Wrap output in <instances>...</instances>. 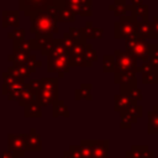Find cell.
I'll return each mask as SVG.
<instances>
[{
    "label": "cell",
    "mask_w": 158,
    "mask_h": 158,
    "mask_svg": "<svg viewBox=\"0 0 158 158\" xmlns=\"http://www.w3.org/2000/svg\"><path fill=\"white\" fill-rule=\"evenodd\" d=\"M31 28L30 32L38 37H52L54 33H58L57 20L53 19L47 11H38L30 17Z\"/></svg>",
    "instance_id": "cell-1"
},
{
    "label": "cell",
    "mask_w": 158,
    "mask_h": 158,
    "mask_svg": "<svg viewBox=\"0 0 158 158\" xmlns=\"http://www.w3.org/2000/svg\"><path fill=\"white\" fill-rule=\"evenodd\" d=\"M37 93V102L42 106L52 105L58 100V78H42Z\"/></svg>",
    "instance_id": "cell-2"
},
{
    "label": "cell",
    "mask_w": 158,
    "mask_h": 158,
    "mask_svg": "<svg viewBox=\"0 0 158 158\" xmlns=\"http://www.w3.org/2000/svg\"><path fill=\"white\" fill-rule=\"evenodd\" d=\"M148 42L141 38L137 33H133L125 38V52H127L135 59H141L142 62H148Z\"/></svg>",
    "instance_id": "cell-3"
},
{
    "label": "cell",
    "mask_w": 158,
    "mask_h": 158,
    "mask_svg": "<svg viewBox=\"0 0 158 158\" xmlns=\"http://www.w3.org/2000/svg\"><path fill=\"white\" fill-rule=\"evenodd\" d=\"M52 5L62 7L64 6V0H19V9L28 17L38 11H46Z\"/></svg>",
    "instance_id": "cell-4"
},
{
    "label": "cell",
    "mask_w": 158,
    "mask_h": 158,
    "mask_svg": "<svg viewBox=\"0 0 158 158\" xmlns=\"http://www.w3.org/2000/svg\"><path fill=\"white\" fill-rule=\"evenodd\" d=\"M114 58H115L114 73H131V74L137 73V67H138L137 59L131 57L127 52L116 49L114 52Z\"/></svg>",
    "instance_id": "cell-5"
},
{
    "label": "cell",
    "mask_w": 158,
    "mask_h": 158,
    "mask_svg": "<svg viewBox=\"0 0 158 158\" xmlns=\"http://www.w3.org/2000/svg\"><path fill=\"white\" fill-rule=\"evenodd\" d=\"M137 25L138 22L136 20H133L131 16H122L120 17L118 21H115L114 23V37L115 38H126L133 33H136V28H137Z\"/></svg>",
    "instance_id": "cell-6"
},
{
    "label": "cell",
    "mask_w": 158,
    "mask_h": 158,
    "mask_svg": "<svg viewBox=\"0 0 158 158\" xmlns=\"http://www.w3.org/2000/svg\"><path fill=\"white\" fill-rule=\"evenodd\" d=\"M9 152L16 154L17 157H23L25 152H27V133L12 135L7 136V149Z\"/></svg>",
    "instance_id": "cell-7"
},
{
    "label": "cell",
    "mask_w": 158,
    "mask_h": 158,
    "mask_svg": "<svg viewBox=\"0 0 158 158\" xmlns=\"http://www.w3.org/2000/svg\"><path fill=\"white\" fill-rule=\"evenodd\" d=\"M80 143L90 148L93 158H109V139H81Z\"/></svg>",
    "instance_id": "cell-8"
},
{
    "label": "cell",
    "mask_w": 158,
    "mask_h": 158,
    "mask_svg": "<svg viewBox=\"0 0 158 158\" xmlns=\"http://www.w3.org/2000/svg\"><path fill=\"white\" fill-rule=\"evenodd\" d=\"M31 54V44L30 41H14V53L12 56V63L14 64H23L27 58Z\"/></svg>",
    "instance_id": "cell-9"
},
{
    "label": "cell",
    "mask_w": 158,
    "mask_h": 158,
    "mask_svg": "<svg viewBox=\"0 0 158 158\" xmlns=\"http://www.w3.org/2000/svg\"><path fill=\"white\" fill-rule=\"evenodd\" d=\"M47 72L48 73H58V79L63 78L65 73L70 72V64H69V59L68 56H62L58 58H52V59H47Z\"/></svg>",
    "instance_id": "cell-10"
},
{
    "label": "cell",
    "mask_w": 158,
    "mask_h": 158,
    "mask_svg": "<svg viewBox=\"0 0 158 158\" xmlns=\"http://www.w3.org/2000/svg\"><path fill=\"white\" fill-rule=\"evenodd\" d=\"M115 74V84L120 85V94L126 95L128 91L137 88V79L136 74L131 73H114Z\"/></svg>",
    "instance_id": "cell-11"
},
{
    "label": "cell",
    "mask_w": 158,
    "mask_h": 158,
    "mask_svg": "<svg viewBox=\"0 0 158 158\" xmlns=\"http://www.w3.org/2000/svg\"><path fill=\"white\" fill-rule=\"evenodd\" d=\"M91 2L93 0H64V6L73 11L75 15L89 17L93 15Z\"/></svg>",
    "instance_id": "cell-12"
},
{
    "label": "cell",
    "mask_w": 158,
    "mask_h": 158,
    "mask_svg": "<svg viewBox=\"0 0 158 158\" xmlns=\"http://www.w3.org/2000/svg\"><path fill=\"white\" fill-rule=\"evenodd\" d=\"M28 41H30V44H31V49H40V52H41L42 56H48V53L51 52V49L58 42V38L35 36V38H31Z\"/></svg>",
    "instance_id": "cell-13"
},
{
    "label": "cell",
    "mask_w": 158,
    "mask_h": 158,
    "mask_svg": "<svg viewBox=\"0 0 158 158\" xmlns=\"http://www.w3.org/2000/svg\"><path fill=\"white\" fill-rule=\"evenodd\" d=\"M114 104H115V111L116 112H122L128 110L132 106H136L137 102L131 99L128 95H123V94H117L114 98Z\"/></svg>",
    "instance_id": "cell-14"
},
{
    "label": "cell",
    "mask_w": 158,
    "mask_h": 158,
    "mask_svg": "<svg viewBox=\"0 0 158 158\" xmlns=\"http://www.w3.org/2000/svg\"><path fill=\"white\" fill-rule=\"evenodd\" d=\"M2 15V27L6 28L9 26L17 28L20 25V16L19 10H4L1 12Z\"/></svg>",
    "instance_id": "cell-15"
},
{
    "label": "cell",
    "mask_w": 158,
    "mask_h": 158,
    "mask_svg": "<svg viewBox=\"0 0 158 158\" xmlns=\"http://www.w3.org/2000/svg\"><path fill=\"white\" fill-rule=\"evenodd\" d=\"M35 101H37V93H36V90L32 89V88L30 86V84L27 83V84H26V88H25L23 91L20 94L17 102H19L20 106L25 107V106H27L28 104L35 102Z\"/></svg>",
    "instance_id": "cell-16"
},
{
    "label": "cell",
    "mask_w": 158,
    "mask_h": 158,
    "mask_svg": "<svg viewBox=\"0 0 158 158\" xmlns=\"http://www.w3.org/2000/svg\"><path fill=\"white\" fill-rule=\"evenodd\" d=\"M42 149V139L36 128H31L27 133V152H38Z\"/></svg>",
    "instance_id": "cell-17"
},
{
    "label": "cell",
    "mask_w": 158,
    "mask_h": 158,
    "mask_svg": "<svg viewBox=\"0 0 158 158\" xmlns=\"http://www.w3.org/2000/svg\"><path fill=\"white\" fill-rule=\"evenodd\" d=\"M130 12H131V17L133 20H136L137 22L141 21H147L148 20V5L146 4H141L137 6H130Z\"/></svg>",
    "instance_id": "cell-18"
},
{
    "label": "cell",
    "mask_w": 158,
    "mask_h": 158,
    "mask_svg": "<svg viewBox=\"0 0 158 158\" xmlns=\"http://www.w3.org/2000/svg\"><path fill=\"white\" fill-rule=\"evenodd\" d=\"M147 116H148L147 132L149 135H158V105H156L152 111H148Z\"/></svg>",
    "instance_id": "cell-19"
},
{
    "label": "cell",
    "mask_w": 158,
    "mask_h": 158,
    "mask_svg": "<svg viewBox=\"0 0 158 158\" xmlns=\"http://www.w3.org/2000/svg\"><path fill=\"white\" fill-rule=\"evenodd\" d=\"M91 88L93 85L90 83H83L80 84V86L74 91V99L77 101L81 100V99H85L88 101L93 100V96H91Z\"/></svg>",
    "instance_id": "cell-20"
},
{
    "label": "cell",
    "mask_w": 158,
    "mask_h": 158,
    "mask_svg": "<svg viewBox=\"0 0 158 158\" xmlns=\"http://www.w3.org/2000/svg\"><path fill=\"white\" fill-rule=\"evenodd\" d=\"M26 88V83L22 81V83H16V84H12L11 86H9L6 89V93L5 95L7 96V100L9 101H12V100H19V96L20 94L23 91V89Z\"/></svg>",
    "instance_id": "cell-21"
},
{
    "label": "cell",
    "mask_w": 158,
    "mask_h": 158,
    "mask_svg": "<svg viewBox=\"0 0 158 158\" xmlns=\"http://www.w3.org/2000/svg\"><path fill=\"white\" fill-rule=\"evenodd\" d=\"M130 6L131 5H127L125 0H115L114 4L109 5V9L114 11V15L116 17H122L126 15L127 11H130Z\"/></svg>",
    "instance_id": "cell-22"
},
{
    "label": "cell",
    "mask_w": 158,
    "mask_h": 158,
    "mask_svg": "<svg viewBox=\"0 0 158 158\" xmlns=\"http://www.w3.org/2000/svg\"><path fill=\"white\" fill-rule=\"evenodd\" d=\"M148 149L149 148L147 144H133L128 151L125 152V158H143Z\"/></svg>",
    "instance_id": "cell-23"
},
{
    "label": "cell",
    "mask_w": 158,
    "mask_h": 158,
    "mask_svg": "<svg viewBox=\"0 0 158 158\" xmlns=\"http://www.w3.org/2000/svg\"><path fill=\"white\" fill-rule=\"evenodd\" d=\"M136 33L143 40L152 38V21L147 20V21L138 22L137 28H136Z\"/></svg>",
    "instance_id": "cell-24"
},
{
    "label": "cell",
    "mask_w": 158,
    "mask_h": 158,
    "mask_svg": "<svg viewBox=\"0 0 158 158\" xmlns=\"http://www.w3.org/2000/svg\"><path fill=\"white\" fill-rule=\"evenodd\" d=\"M53 110H52V116L53 117H69V110L67 107V105L62 101V100H57L52 104Z\"/></svg>",
    "instance_id": "cell-25"
},
{
    "label": "cell",
    "mask_w": 158,
    "mask_h": 158,
    "mask_svg": "<svg viewBox=\"0 0 158 158\" xmlns=\"http://www.w3.org/2000/svg\"><path fill=\"white\" fill-rule=\"evenodd\" d=\"M23 116L25 117H28V118L41 117L42 116V107H41V105L37 101L28 104L27 106L23 107Z\"/></svg>",
    "instance_id": "cell-26"
},
{
    "label": "cell",
    "mask_w": 158,
    "mask_h": 158,
    "mask_svg": "<svg viewBox=\"0 0 158 158\" xmlns=\"http://www.w3.org/2000/svg\"><path fill=\"white\" fill-rule=\"evenodd\" d=\"M2 79H4V83H2V94L5 95L6 93V89L9 86H11L12 84H16V83H22L23 79L19 75H11L9 74L7 72H4L2 73Z\"/></svg>",
    "instance_id": "cell-27"
},
{
    "label": "cell",
    "mask_w": 158,
    "mask_h": 158,
    "mask_svg": "<svg viewBox=\"0 0 158 158\" xmlns=\"http://www.w3.org/2000/svg\"><path fill=\"white\" fill-rule=\"evenodd\" d=\"M120 116H121V123H120V128L121 130H130L132 127L133 123L137 122V118L133 117L130 112L127 111H122L120 112Z\"/></svg>",
    "instance_id": "cell-28"
},
{
    "label": "cell",
    "mask_w": 158,
    "mask_h": 158,
    "mask_svg": "<svg viewBox=\"0 0 158 158\" xmlns=\"http://www.w3.org/2000/svg\"><path fill=\"white\" fill-rule=\"evenodd\" d=\"M57 21L59 22H74L75 21V14L73 11H70L68 7L63 6L59 12H58V16H57Z\"/></svg>",
    "instance_id": "cell-29"
},
{
    "label": "cell",
    "mask_w": 158,
    "mask_h": 158,
    "mask_svg": "<svg viewBox=\"0 0 158 158\" xmlns=\"http://www.w3.org/2000/svg\"><path fill=\"white\" fill-rule=\"evenodd\" d=\"M68 59H69L70 68L72 67H86V68L91 67V64L88 63L84 53L83 54H78V56H68Z\"/></svg>",
    "instance_id": "cell-30"
},
{
    "label": "cell",
    "mask_w": 158,
    "mask_h": 158,
    "mask_svg": "<svg viewBox=\"0 0 158 158\" xmlns=\"http://www.w3.org/2000/svg\"><path fill=\"white\" fill-rule=\"evenodd\" d=\"M141 74H142L143 84H158V72L156 69H152L149 72H144Z\"/></svg>",
    "instance_id": "cell-31"
},
{
    "label": "cell",
    "mask_w": 158,
    "mask_h": 158,
    "mask_svg": "<svg viewBox=\"0 0 158 158\" xmlns=\"http://www.w3.org/2000/svg\"><path fill=\"white\" fill-rule=\"evenodd\" d=\"M69 35L73 38L74 43H83L86 42V38L84 36V31L83 28H77V27H70L69 28Z\"/></svg>",
    "instance_id": "cell-32"
},
{
    "label": "cell",
    "mask_w": 158,
    "mask_h": 158,
    "mask_svg": "<svg viewBox=\"0 0 158 158\" xmlns=\"http://www.w3.org/2000/svg\"><path fill=\"white\" fill-rule=\"evenodd\" d=\"M115 58L111 54H106L102 57V72L104 73H114Z\"/></svg>",
    "instance_id": "cell-33"
},
{
    "label": "cell",
    "mask_w": 158,
    "mask_h": 158,
    "mask_svg": "<svg viewBox=\"0 0 158 158\" xmlns=\"http://www.w3.org/2000/svg\"><path fill=\"white\" fill-rule=\"evenodd\" d=\"M25 65L27 67V69L30 70V73H36L37 68H40V67L42 65V62L38 60L35 54H30V57H28L27 60L25 62Z\"/></svg>",
    "instance_id": "cell-34"
},
{
    "label": "cell",
    "mask_w": 158,
    "mask_h": 158,
    "mask_svg": "<svg viewBox=\"0 0 158 158\" xmlns=\"http://www.w3.org/2000/svg\"><path fill=\"white\" fill-rule=\"evenodd\" d=\"M84 56H85V58H86L88 63H89V64H91V65H93V63H94V62H96V60H98L96 51L94 49L93 44H90V43H86V46H85V51H84Z\"/></svg>",
    "instance_id": "cell-35"
},
{
    "label": "cell",
    "mask_w": 158,
    "mask_h": 158,
    "mask_svg": "<svg viewBox=\"0 0 158 158\" xmlns=\"http://www.w3.org/2000/svg\"><path fill=\"white\" fill-rule=\"evenodd\" d=\"M58 41H59V46H60L63 49H65L67 52H69V51L72 49L73 44H74V41H73V38L70 37L69 32L64 33L62 38H58Z\"/></svg>",
    "instance_id": "cell-36"
},
{
    "label": "cell",
    "mask_w": 158,
    "mask_h": 158,
    "mask_svg": "<svg viewBox=\"0 0 158 158\" xmlns=\"http://www.w3.org/2000/svg\"><path fill=\"white\" fill-rule=\"evenodd\" d=\"M67 54V51L63 49L60 46H59V41L56 43V46L51 49V52L48 53L47 56V59H52V58H58V57H62V56H65Z\"/></svg>",
    "instance_id": "cell-37"
},
{
    "label": "cell",
    "mask_w": 158,
    "mask_h": 158,
    "mask_svg": "<svg viewBox=\"0 0 158 158\" xmlns=\"http://www.w3.org/2000/svg\"><path fill=\"white\" fill-rule=\"evenodd\" d=\"M7 37L10 40H12V41H22V40H25V30L20 28V27L14 28L12 32L7 33Z\"/></svg>",
    "instance_id": "cell-38"
},
{
    "label": "cell",
    "mask_w": 158,
    "mask_h": 158,
    "mask_svg": "<svg viewBox=\"0 0 158 158\" xmlns=\"http://www.w3.org/2000/svg\"><path fill=\"white\" fill-rule=\"evenodd\" d=\"M85 46H86V42H83V43H74L72 49L69 52H67V56H78V54H83L84 51H85Z\"/></svg>",
    "instance_id": "cell-39"
},
{
    "label": "cell",
    "mask_w": 158,
    "mask_h": 158,
    "mask_svg": "<svg viewBox=\"0 0 158 158\" xmlns=\"http://www.w3.org/2000/svg\"><path fill=\"white\" fill-rule=\"evenodd\" d=\"M14 68H15V70L19 73V75H20L22 79H27V78L31 75V73H30V70L27 69V67L25 65V63H23V64H14Z\"/></svg>",
    "instance_id": "cell-40"
},
{
    "label": "cell",
    "mask_w": 158,
    "mask_h": 158,
    "mask_svg": "<svg viewBox=\"0 0 158 158\" xmlns=\"http://www.w3.org/2000/svg\"><path fill=\"white\" fill-rule=\"evenodd\" d=\"M72 158H85L83 152H81V147L80 146H75V144H70L68 148Z\"/></svg>",
    "instance_id": "cell-41"
},
{
    "label": "cell",
    "mask_w": 158,
    "mask_h": 158,
    "mask_svg": "<svg viewBox=\"0 0 158 158\" xmlns=\"http://www.w3.org/2000/svg\"><path fill=\"white\" fill-rule=\"evenodd\" d=\"M85 38H94V25L91 21H86L85 27H83Z\"/></svg>",
    "instance_id": "cell-42"
},
{
    "label": "cell",
    "mask_w": 158,
    "mask_h": 158,
    "mask_svg": "<svg viewBox=\"0 0 158 158\" xmlns=\"http://www.w3.org/2000/svg\"><path fill=\"white\" fill-rule=\"evenodd\" d=\"M148 56L149 59H158V43L148 44Z\"/></svg>",
    "instance_id": "cell-43"
},
{
    "label": "cell",
    "mask_w": 158,
    "mask_h": 158,
    "mask_svg": "<svg viewBox=\"0 0 158 158\" xmlns=\"http://www.w3.org/2000/svg\"><path fill=\"white\" fill-rule=\"evenodd\" d=\"M126 95H128L131 99H133L136 102H138V101H141L142 100V93H141V90L138 89V88H136V89H133V90H131V91H128Z\"/></svg>",
    "instance_id": "cell-44"
},
{
    "label": "cell",
    "mask_w": 158,
    "mask_h": 158,
    "mask_svg": "<svg viewBox=\"0 0 158 158\" xmlns=\"http://www.w3.org/2000/svg\"><path fill=\"white\" fill-rule=\"evenodd\" d=\"M152 38H158V16H154L152 21Z\"/></svg>",
    "instance_id": "cell-45"
},
{
    "label": "cell",
    "mask_w": 158,
    "mask_h": 158,
    "mask_svg": "<svg viewBox=\"0 0 158 158\" xmlns=\"http://www.w3.org/2000/svg\"><path fill=\"white\" fill-rule=\"evenodd\" d=\"M104 35V31L99 27H94V38H101Z\"/></svg>",
    "instance_id": "cell-46"
},
{
    "label": "cell",
    "mask_w": 158,
    "mask_h": 158,
    "mask_svg": "<svg viewBox=\"0 0 158 158\" xmlns=\"http://www.w3.org/2000/svg\"><path fill=\"white\" fill-rule=\"evenodd\" d=\"M2 158H20V157H17L16 154H14L9 151H4L2 152Z\"/></svg>",
    "instance_id": "cell-47"
},
{
    "label": "cell",
    "mask_w": 158,
    "mask_h": 158,
    "mask_svg": "<svg viewBox=\"0 0 158 158\" xmlns=\"http://www.w3.org/2000/svg\"><path fill=\"white\" fill-rule=\"evenodd\" d=\"M141 4H143V0H131L132 6H137V5H141Z\"/></svg>",
    "instance_id": "cell-48"
},
{
    "label": "cell",
    "mask_w": 158,
    "mask_h": 158,
    "mask_svg": "<svg viewBox=\"0 0 158 158\" xmlns=\"http://www.w3.org/2000/svg\"><path fill=\"white\" fill-rule=\"evenodd\" d=\"M60 158H72V156H70V153H69V151H64Z\"/></svg>",
    "instance_id": "cell-49"
},
{
    "label": "cell",
    "mask_w": 158,
    "mask_h": 158,
    "mask_svg": "<svg viewBox=\"0 0 158 158\" xmlns=\"http://www.w3.org/2000/svg\"><path fill=\"white\" fill-rule=\"evenodd\" d=\"M90 158H93V157H90Z\"/></svg>",
    "instance_id": "cell-50"
}]
</instances>
